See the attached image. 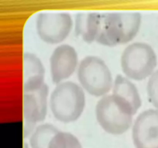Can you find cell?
<instances>
[{"mask_svg":"<svg viewBox=\"0 0 158 148\" xmlns=\"http://www.w3.org/2000/svg\"><path fill=\"white\" fill-rule=\"evenodd\" d=\"M141 22V14L137 12L101 13L96 42L106 46L130 43L138 33Z\"/></svg>","mask_w":158,"mask_h":148,"instance_id":"1","label":"cell"},{"mask_svg":"<svg viewBox=\"0 0 158 148\" xmlns=\"http://www.w3.org/2000/svg\"><path fill=\"white\" fill-rule=\"evenodd\" d=\"M95 114L102 129L114 136L121 135L128 131L135 115L131 104L114 93L104 96L97 102Z\"/></svg>","mask_w":158,"mask_h":148,"instance_id":"2","label":"cell"},{"mask_svg":"<svg viewBox=\"0 0 158 148\" xmlns=\"http://www.w3.org/2000/svg\"><path fill=\"white\" fill-rule=\"evenodd\" d=\"M86 105L83 89L77 83L66 81L56 85L49 100L51 112L59 121L72 123L81 117Z\"/></svg>","mask_w":158,"mask_h":148,"instance_id":"3","label":"cell"},{"mask_svg":"<svg viewBox=\"0 0 158 148\" xmlns=\"http://www.w3.org/2000/svg\"><path fill=\"white\" fill-rule=\"evenodd\" d=\"M120 65L127 78L141 81L155 72L157 57L149 44L137 42L125 48L120 58Z\"/></svg>","mask_w":158,"mask_h":148,"instance_id":"4","label":"cell"},{"mask_svg":"<svg viewBox=\"0 0 158 148\" xmlns=\"http://www.w3.org/2000/svg\"><path fill=\"white\" fill-rule=\"evenodd\" d=\"M77 77L81 87L94 97H104L113 89L112 75L102 59L88 56L80 61Z\"/></svg>","mask_w":158,"mask_h":148,"instance_id":"5","label":"cell"},{"mask_svg":"<svg viewBox=\"0 0 158 148\" xmlns=\"http://www.w3.org/2000/svg\"><path fill=\"white\" fill-rule=\"evenodd\" d=\"M73 18L67 12H40L35 20L39 37L48 44L64 41L72 30Z\"/></svg>","mask_w":158,"mask_h":148,"instance_id":"6","label":"cell"},{"mask_svg":"<svg viewBox=\"0 0 158 148\" xmlns=\"http://www.w3.org/2000/svg\"><path fill=\"white\" fill-rule=\"evenodd\" d=\"M132 138L136 148H158V109H146L137 117Z\"/></svg>","mask_w":158,"mask_h":148,"instance_id":"7","label":"cell"},{"mask_svg":"<svg viewBox=\"0 0 158 148\" xmlns=\"http://www.w3.org/2000/svg\"><path fill=\"white\" fill-rule=\"evenodd\" d=\"M49 63L52 83L56 85L63 83L78 68V55L75 48L67 44L59 46L52 52Z\"/></svg>","mask_w":158,"mask_h":148,"instance_id":"8","label":"cell"},{"mask_svg":"<svg viewBox=\"0 0 158 148\" xmlns=\"http://www.w3.org/2000/svg\"><path fill=\"white\" fill-rule=\"evenodd\" d=\"M45 68L41 60L34 54H23V92H32L44 84Z\"/></svg>","mask_w":158,"mask_h":148,"instance_id":"9","label":"cell"},{"mask_svg":"<svg viewBox=\"0 0 158 148\" xmlns=\"http://www.w3.org/2000/svg\"><path fill=\"white\" fill-rule=\"evenodd\" d=\"M101 13L79 12L75 18V31L86 43L96 41L100 27Z\"/></svg>","mask_w":158,"mask_h":148,"instance_id":"10","label":"cell"},{"mask_svg":"<svg viewBox=\"0 0 158 148\" xmlns=\"http://www.w3.org/2000/svg\"><path fill=\"white\" fill-rule=\"evenodd\" d=\"M113 93L120 96L126 100L132 106L135 114L141 106V98L137 88L130 79L122 75L117 76L114 80Z\"/></svg>","mask_w":158,"mask_h":148,"instance_id":"11","label":"cell"},{"mask_svg":"<svg viewBox=\"0 0 158 148\" xmlns=\"http://www.w3.org/2000/svg\"><path fill=\"white\" fill-rule=\"evenodd\" d=\"M60 132L58 128L50 123H44L35 127L29 139L31 148H49L54 136Z\"/></svg>","mask_w":158,"mask_h":148,"instance_id":"12","label":"cell"},{"mask_svg":"<svg viewBox=\"0 0 158 148\" xmlns=\"http://www.w3.org/2000/svg\"><path fill=\"white\" fill-rule=\"evenodd\" d=\"M23 117L24 124L35 126V123L42 121L40 107L32 92H26L23 95Z\"/></svg>","mask_w":158,"mask_h":148,"instance_id":"13","label":"cell"},{"mask_svg":"<svg viewBox=\"0 0 158 148\" xmlns=\"http://www.w3.org/2000/svg\"><path fill=\"white\" fill-rule=\"evenodd\" d=\"M49 148H83L80 140L68 132H60L54 136Z\"/></svg>","mask_w":158,"mask_h":148,"instance_id":"14","label":"cell"},{"mask_svg":"<svg viewBox=\"0 0 158 148\" xmlns=\"http://www.w3.org/2000/svg\"><path fill=\"white\" fill-rule=\"evenodd\" d=\"M32 92L36 98L37 103L40 107L42 121H43L45 120L46 113H47V100L48 94H49V89H48L47 85L44 83L40 89Z\"/></svg>","mask_w":158,"mask_h":148,"instance_id":"15","label":"cell"},{"mask_svg":"<svg viewBox=\"0 0 158 148\" xmlns=\"http://www.w3.org/2000/svg\"><path fill=\"white\" fill-rule=\"evenodd\" d=\"M147 92L150 102L158 109V69L150 76L147 86Z\"/></svg>","mask_w":158,"mask_h":148,"instance_id":"16","label":"cell"}]
</instances>
